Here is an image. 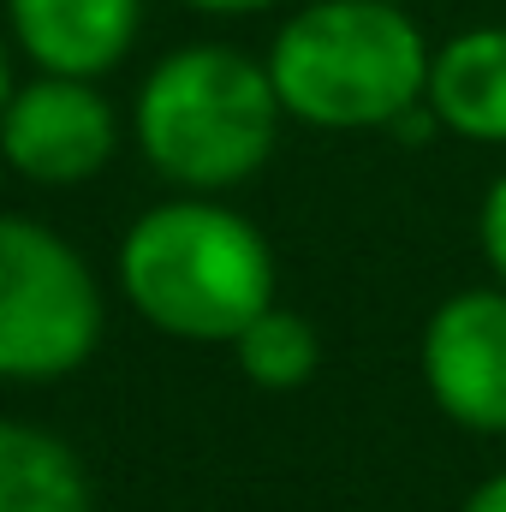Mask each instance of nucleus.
Wrapping results in <instances>:
<instances>
[{"label": "nucleus", "mask_w": 506, "mask_h": 512, "mask_svg": "<svg viewBox=\"0 0 506 512\" xmlns=\"http://www.w3.org/2000/svg\"><path fill=\"white\" fill-rule=\"evenodd\" d=\"M120 292L167 340L233 346L274 304V251L239 209L185 191L126 227Z\"/></svg>", "instance_id": "nucleus-1"}, {"label": "nucleus", "mask_w": 506, "mask_h": 512, "mask_svg": "<svg viewBox=\"0 0 506 512\" xmlns=\"http://www.w3.org/2000/svg\"><path fill=\"white\" fill-rule=\"evenodd\" d=\"M429 42L393 0H310L268 42L286 120L316 131H393L429 84Z\"/></svg>", "instance_id": "nucleus-2"}, {"label": "nucleus", "mask_w": 506, "mask_h": 512, "mask_svg": "<svg viewBox=\"0 0 506 512\" xmlns=\"http://www.w3.org/2000/svg\"><path fill=\"white\" fill-rule=\"evenodd\" d=\"M280 96L268 66L227 42H185L161 54L131 102V137L143 161L197 197H221L245 185L274 155Z\"/></svg>", "instance_id": "nucleus-3"}, {"label": "nucleus", "mask_w": 506, "mask_h": 512, "mask_svg": "<svg viewBox=\"0 0 506 512\" xmlns=\"http://www.w3.org/2000/svg\"><path fill=\"white\" fill-rule=\"evenodd\" d=\"M102 340V286L54 227L0 215V382H60Z\"/></svg>", "instance_id": "nucleus-4"}, {"label": "nucleus", "mask_w": 506, "mask_h": 512, "mask_svg": "<svg viewBox=\"0 0 506 512\" xmlns=\"http://www.w3.org/2000/svg\"><path fill=\"white\" fill-rule=\"evenodd\" d=\"M120 149V114L96 78L36 72L0 108V155L30 185H90Z\"/></svg>", "instance_id": "nucleus-5"}, {"label": "nucleus", "mask_w": 506, "mask_h": 512, "mask_svg": "<svg viewBox=\"0 0 506 512\" xmlns=\"http://www.w3.org/2000/svg\"><path fill=\"white\" fill-rule=\"evenodd\" d=\"M423 382L441 417L506 435V286L453 292L423 328Z\"/></svg>", "instance_id": "nucleus-6"}, {"label": "nucleus", "mask_w": 506, "mask_h": 512, "mask_svg": "<svg viewBox=\"0 0 506 512\" xmlns=\"http://www.w3.org/2000/svg\"><path fill=\"white\" fill-rule=\"evenodd\" d=\"M143 30V0H6V36L36 72L108 78Z\"/></svg>", "instance_id": "nucleus-7"}, {"label": "nucleus", "mask_w": 506, "mask_h": 512, "mask_svg": "<svg viewBox=\"0 0 506 512\" xmlns=\"http://www.w3.org/2000/svg\"><path fill=\"white\" fill-rule=\"evenodd\" d=\"M441 131L465 143H506V24H471L429 54L423 84Z\"/></svg>", "instance_id": "nucleus-8"}, {"label": "nucleus", "mask_w": 506, "mask_h": 512, "mask_svg": "<svg viewBox=\"0 0 506 512\" xmlns=\"http://www.w3.org/2000/svg\"><path fill=\"white\" fill-rule=\"evenodd\" d=\"M0 512H90L78 453L36 423L0 417Z\"/></svg>", "instance_id": "nucleus-9"}, {"label": "nucleus", "mask_w": 506, "mask_h": 512, "mask_svg": "<svg viewBox=\"0 0 506 512\" xmlns=\"http://www.w3.org/2000/svg\"><path fill=\"white\" fill-rule=\"evenodd\" d=\"M233 358H239V370H245L256 387L286 393V387H304L310 376H316L322 346H316V328H310L298 310L268 304L251 328L233 340Z\"/></svg>", "instance_id": "nucleus-10"}, {"label": "nucleus", "mask_w": 506, "mask_h": 512, "mask_svg": "<svg viewBox=\"0 0 506 512\" xmlns=\"http://www.w3.org/2000/svg\"><path fill=\"white\" fill-rule=\"evenodd\" d=\"M477 239H483V256H489V268L501 274L506 286V173L483 191V209H477Z\"/></svg>", "instance_id": "nucleus-11"}, {"label": "nucleus", "mask_w": 506, "mask_h": 512, "mask_svg": "<svg viewBox=\"0 0 506 512\" xmlns=\"http://www.w3.org/2000/svg\"><path fill=\"white\" fill-rule=\"evenodd\" d=\"M179 6L209 12V18H251V12H268V6H280V0H179Z\"/></svg>", "instance_id": "nucleus-12"}, {"label": "nucleus", "mask_w": 506, "mask_h": 512, "mask_svg": "<svg viewBox=\"0 0 506 512\" xmlns=\"http://www.w3.org/2000/svg\"><path fill=\"white\" fill-rule=\"evenodd\" d=\"M465 512H506V471L501 477H489V483L465 501Z\"/></svg>", "instance_id": "nucleus-13"}, {"label": "nucleus", "mask_w": 506, "mask_h": 512, "mask_svg": "<svg viewBox=\"0 0 506 512\" xmlns=\"http://www.w3.org/2000/svg\"><path fill=\"white\" fill-rule=\"evenodd\" d=\"M12 48H6V36H0V108H6V96H12Z\"/></svg>", "instance_id": "nucleus-14"}, {"label": "nucleus", "mask_w": 506, "mask_h": 512, "mask_svg": "<svg viewBox=\"0 0 506 512\" xmlns=\"http://www.w3.org/2000/svg\"><path fill=\"white\" fill-rule=\"evenodd\" d=\"M6 173H12V167H6V155H0V191H6Z\"/></svg>", "instance_id": "nucleus-15"}]
</instances>
